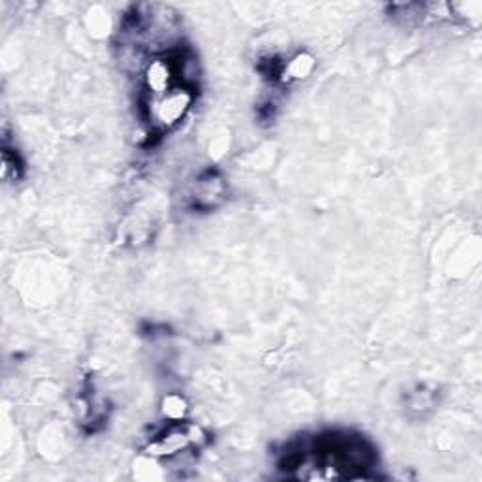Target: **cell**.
<instances>
[{
	"label": "cell",
	"mask_w": 482,
	"mask_h": 482,
	"mask_svg": "<svg viewBox=\"0 0 482 482\" xmlns=\"http://www.w3.org/2000/svg\"><path fill=\"white\" fill-rule=\"evenodd\" d=\"M185 399L181 396H168L164 399V415L168 418H172V421H181L185 416Z\"/></svg>",
	"instance_id": "obj_7"
},
{
	"label": "cell",
	"mask_w": 482,
	"mask_h": 482,
	"mask_svg": "<svg viewBox=\"0 0 482 482\" xmlns=\"http://www.w3.org/2000/svg\"><path fill=\"white\" fill-rule=\"evenodd\" d=\"M313 68H315L313 57L307 53H300L288 60V65H285L283 74L288 77V80H305V77L313 72Z\"/></svg>",
	"instance_id": "obj_5"
},
{
	"label": "cell",
	"mask_w": 482,
	"mask_h": 482,
	"mask_svg": "<svg viewBox=\"0 0 482 482\" xmlns=\"http://www.w3.org/2000/svg\"><path fill=\"white\" fill-rule=\"evenodd\" d=\"M193 102H194L193 89L178 87L166 92L164 97H159L154 100L151 119L164 129L174 127V124H178L186 115V112L191 110Z\"/></svg>",
	"instance_id": "obj_2"
},
{
	"label": "cell",
	"mask_w": 482,
	"mask_h": 482,
	"mask_svg": "<svg viewBox=\"0 0 482 482\" xmlns=\"http://www.w3.org/2000/svg\"><path fill=\"white\" fill-rule=\"evenodd\" d=\"M176 74H178V67L174 65L172 59H166V57L154 59L146 68V85L157 99L164 97L166 92L178 89L174 85L178 77Z\"/></svg>",
	"instance_id": "obj_3"
},
{
	"label": "cell",
	"mask_w": 482,
	"mask_h": 482,
	"mask_svg": "<svg viewBox=\"0 0 482 482\" xmlns=\"http://www.w3.org/2000/svg\"><path fill=\"white\" fill-rule=\"evenodd\" d=\"M407 406L411 411H418V413H424V411H430L433 409L435 406V394L433 392H428L424 391V388H418L416 392H411L409 398H407Z\"/></svg>",
	"instance_id": "obj_6"
},
{
	"label": "cell",
	"mask_w": 482,
	"mask_h": 482,
	"mask_svg": "<svg viewBox=\"0 0 482 482\" xmlns=\"http://www.w3.org/2000/svg\"><path fill=\"white\" fill-rule=\"evenodd\" d=\"M226 194V186L223 178L217 172H206L204 176H200L194 191H193V201L194 208L198 209H213L215 206H219L223 198Z\"/></svg>",
	"instance_id": "obj_4"
},
{
	"label": "cell",
	"mask_w": 482,
	"mask_h": 482,
	"mask_svg": "<svg viewBox=\"0 0 482 482\" xmlns=\"http://www.w3.org/2000/svg\"><path fill=\"white\" fill-rule=\"evenodd\" d=\"M206 441V431L201 426L193 423H174L168 426L161 435H157L146 446V454L153 458H172L178 456L181 450L191 446H198Z\"/></svg>",
	"instance_id": "obj_1"
}]
</instances>
